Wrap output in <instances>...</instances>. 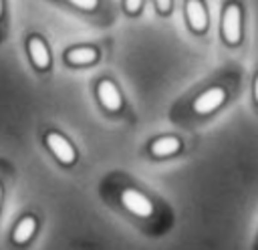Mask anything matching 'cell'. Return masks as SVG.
I'll list each match as a JSON object with an SVG mask.
<instances>
[{"instance_id": "cell-1", "label": "cell", "mask_w": 258, "mask_h": 250, "mask_svg": "<svg viewBox=\"0 0 258 250\" xmlns=\"http://www.w3.org/2000/svg\"><path fill=\"white\" fill-rule=\"evenodd\" d=\"M222 34L228 44H238L242 36V18H240V6L228 4L222 16Z\"/></svg>"}, {"instance_id": "cell-2", "label": "cell", "mask_w": 258, "mask_h": 250, "mask_svg": "<svg viewBox=\"0 0 258 250\" xmlns=\"http://www.w3.org/2000/svg\"><path fill=\"white\" fill-rule=\"evenodd\" d=\"M121 204L125 210H129L135 216H141V218H147L153 214V204L149 202V198L143 196L141 192H137L135 188H125L121 192Z\"/></svg>"}, {"instance_id": "cell-3", "label": "cell", "mask_w": 258, "mask_h": 250, "mask_svg": "<svg viewBox=\"0 0 258 250\" xmlns=\"http://www.w3.org/2000/svg\"><path fill=\"white\" fill-rule=\"evenodd\" d=\"M46 147L50 149V153L60 161V163H64V165H69V163H73L75 161V157H77V153H75V149H73V145L60 135V133H56V131H50V133H46Z\"/></svg>"}, {"instance_id": "cell-4", "label": "cell", "mask_w": 258, "mask_h": 250, "mask_svg": "<svg viewBox=\"0 0 258 250\" xmlns=\"http://www.w3.org/2000/svg\"><path fill=\"white\" fill-rule=\"evenodd\" d=\"M226 99V91L222 87H212L208 91H204L196 101H194V111L198 115H208L212 111H216Z\"/></svg>"}, {"instance_id": "cell-5", "label": "cell", "mask_w": 258, "mask_h": 250, "mask_svg": "<svg viewBox=\"0 0 258 250\" xmlns=\"http://www.w3.org/2000/svg\"><path fill=\"white\" fill-rule=\"evenodd\" d=\"M97 95H99L101 105H103L107 111L115 113V111L121 109V95H119L117 87H115L111 81H107V79L101 81V83L97 85Z\"/></svg>"}, {"instance_id": "cell-6", "label": "cell", "mask_w": 258, "mask_h": 250, "mask_svg": "<svg viewBox=\"0 0 258 250\" xmlns=\"http://www.w3.org/2000/svg\"><path fill=\"white\" fill-rule=\"evenodd\" d=\"M28 54H30V60L34 62L36 69H48L50 65V54H48V48L44 44V40L40 36H30L28 38Z\"/></svg>"}, {"instance_id": "cell-7", "label": "cell", "mask_w": 258, "mask_h": 250, "mask_svg": "<svg viewBox=\"0 0 258 250\" xmlns=\"http://www.w3.org/2000/svg\"><path fill=\"white\" fill-rule=\"evenodd\" d=\"M185 14H187L189 26L194 30H198V32L206 30V26H208V14H206V8L200 2H187L185 4Z\"/></svg>"}, {"instance_id": "cell-8", "label": "cell", "mask_w": 258, "mask_h": 250, "mask_svg": "<svg viewBox=\"0 0 258 250\" xmlns=\"http://www.w3.org/2000/svg\"><path fill=\"white\" fill-rule=\"evenodd\" d=\"M34 230H36V220H34V216H24V218H20L18 224L14 226V230H12V240H14L16 244H24V242H28V240L32 238Z\"/></svg>"}, {"instance_id": "cell-9", "label": "cell", "mask_w": 258, "mask_h": 250, "mask_svg": "<svg viewBox=\"0 0 258 250\" xmlns=\"http://www.w3.org/2000/svg\"><path fill=\"white\" fill-rule=\"evenodd\" d=\"M181 147V141L177 137H159L151 143V153L157 155V157H165V155H173L177 153Z\"/></svg>"}, {"instance_id": "cell-10", "label": "cell", "mask_w": 258, "mask_h": 250, "mask_svg": "<svg viewBox=\"0 0 258 250\" xmlns=\"http://www.w3.org/2000/svg\"><path fill=\"white\" fill-rule=\"evenodd\" d=\"M97 58V50L93 46H79V48H71L67 52V62L71 65H89Z\"/></svg>"}, {"instance_id": "cell-11", "label": "cell", "mask_w": 258, "mask_h": 250, "mask_svg": "<svg viewBox=\"0 0 258 250\" xmlns=\"http://www.w3.org/2000/svg\"><path fill=\"white\" fill-rule=\"evenodd\" d=\"M73 4L77 8H81V10H95L97 8V2L95 0H75Z\"/></svg>"}, {"instance_id": "cell-12", "label": "cell", "mask_w": 258, "mask_h": 250, "mask_svg": "<svg viewBox=\"0 0 258 250\" xmlns=\"http://www.w3.org/2000/svg\"><path fill=\"white\" fill-rule=\"evenodd\" d=\"M141 4L143 2H139V0H127L125 2V10L127 12H139L141 10Z\"/></svg>"}, {"instance_id": "cell-13", "label": "cell", "mask_w": 258, "mask_h": 250, "mask_svg": "<svg viewBox=\"0 0 258 250\" xmlns=\"http://www.w3.org/2000/svg\"><path fill=\"white\" fill-rule=\"evenodd\" d=\"M157 8H159L161 12H169V10H171V2H167V0H159V2H157Z\"/></svg>"}, {"instance_id": "cell-14", "label": "cell", "mask_w": 258, "mask_h": 250, "mask_svg": "<svg viewBox=\"0 0 258 250\" xmlns=\"http://www.w3.org/2000/svg\"><path fill=\"white\" fill-rule=\"evenodd\" d=\"M254 97H256V101H258V77H256V81H254Z\"/></svg>"}, {"instance_id": "cell-15", "label": "cell", "mask_w": 258, "mask_h": 250, "mask_svg": "<svg viewBox=\"0 0 258 250\" xmlns=\"http://www.w3.org/2000/svg\"><path fill=\"white\" fill-rule=\"evenodd\" d=\"M0 204H2V185H0Z\"/></svg>"}, {"instance_id": "cell-16", "label": "cell", "mask_w": 258, "mask_h": 250, "mask_svg": "<svg viewBox=\"0 0 258 250\" xmlns=\"http://www.w3.org/2000/svg\"><path fill=\"white\" fill-rule=\"evenodd\" d=\"M0 16H2V2H0Z\"/></svg>"}]
</instances>
